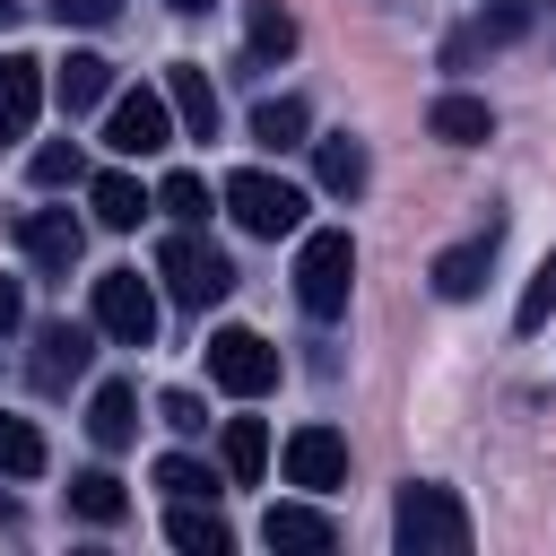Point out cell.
<instances>
[{
  "instance_id": "cell-12",
  "label": "cell",
  "mask_w": 556,
  "mask_h": 556,
  "mask_svg": "<svg viewBox=\"0 0 556 556\" xmlns=\"http://www.w3.org/2000/svg\"><path fill=\"white\" fill-rule=\"evenodd\" d=\"M87 356H96V321H43V330H35V382H43V391L78 382Z\"/></svg>"
},
{
  "instance_id": "cell-18",
  "label": "cell",
  "mask_w": 556,
  "mask_h": 556,
  "mask_svg": "<svg viewBox=\"0 0 556 556\" xmlns=\"http://www.w3.org/2000/svg\"><path fill=\"white\" fill-rule=\"evenodd\" d=\"M87 208H96V226L130 235V226H139V217H148L156 200H148V191H139V182H130V174L113 165V174H96V182H87Z\"/></svg>"
},
{
  "instance_id": "cell-28",
  "label": "cell",
  "mask_w": 556,
  "mask_h": 556,
  "mask_svg": "<svg viewBox=\"0 0 556 556\" xmlns=\"http://www.w3.org/2000/svg\"><path fill=\"white\" fill-rule=\"evenodd\" d=\"M156 486H165V495H174V504H200V495H208V486H217V478H208V469H200V460H182V452H165V460H156Z\"/></svg>"
},
{
  "instance_id": "cell-35",
  "label": "cell",
  "mask_w": 556,
  "mask_h": 556,
  "mask_svg": "<svg viewBox=\"0 0 556 556\" xmlns=\"http://www.w3.org/2000/svg\"><path fill=\"white\" fill-rule=\"evenodd\" d=\"M17 17H26V0H0V26H17Z\"/></svg>"
},
{
  "instance_id": "cell-34",
  "label": "cell",
  "mask_w": 556,
  "mask_h": 556,
  "mask_svg": "<svg viewBox=\"0 0 556 556\" xmlns=\"http://www.w3.org/2000/svg\"><path fill=\"white\" fill-rule=\"evenodd\" d=\"M9 521H17V495H9V486H0V530H9Z\"/></svg>"
},
{
  "instance_id": "cell-11",
  "label": "cell",
  "mask_w": 556,
  "mask_h": 556,
  "mask_svg": "<svg viewBox=\"0 0 556 556\" xmlns=\"http://www.w3.org/2000/svg\"><path fill=\"white\" fill-rule=\"evenodd\" d=\"M495 243H504V217H486L469 243H452V252H434V295H452V304H469L478 287H486V269H495Z\"/></svg>"
},
{
  "instance_id": "cell-23",
  "label": "cell",
  "mask_w": 556,
  "mask_h": 556,
  "mask_svg": "<svg viewBox=\"0 0 556 556\" xmlns=\"http://www.w3.org/2000/svg\"><path fill=\"white\" fill-rule=\"evenodd\" d=\"M217 452H226V478L252 486V478L269 469V426H261V417H226V443H217Z\"/></svg>"
},
{
  "instance_id": "cell-25",
  "label": "cell",
  "mask_w": 556,
  "mask_h": 556,
  "mask_svg": "<svg viewBox=\"0 0 556 556\" xmlns=\"http://www.w3.org/2000/svg\"><path fill=\"white\" fill-rule=\"evenodd\" d=\"M165 539H174L182 556H226V547H235V530H226L217 513H200V504H174V521H165Z\"/></svg>"
},
{
  "instance_id": "cell-5",
  "label": "cell",
  "mask_w": 556,
  "mask_h": 556,
  "mask_svg": "<svg viewBox=\"0 0 556 556\" xmlns=\"http://www.w3.org/2000/svg\"><path fill=\"white\" fill-rule=\"evenodd\" d=\"M87 321H96L104 339H122V348H148V339H156V287H148L139 269H104L96 295H87Z\"/></svg>"
},
{
  "instance_id": "cell-21",
  "label": "cell",
  "mask_w": 556,
  "mask_h": 556,
  "mask_svg": "<svg viewBox=\"0 0 556 556\" xmlns=\"http://www.w3.org/2000/svg\"><path fill=\"white\" fill-rule=\"evenodd\" d=\"M243 43H252V61H287L295 52V9L287 0H243Z\"/></svg>"
},
{
  "instance_id": "cell-27",
  "label": "cell",
  "mask_w": 556,
  "mask_h": 556,
  "mask_svg": "<svg viewBox=\"0 0 556 556\" xmlns=\"http://www.w3.org/2000/svg\"><path fill=\"white\" fill-rule=\"evenodd\" d=\"M156 208H165L174 226H200V217H208V182H200V174H165V182H156Z\"/></svg>"
},
{
  "instance_id": "cell-32",
  "label": "cell",
  "mask_w": 556,
  "mask_h": 556,
  "mask_svg": "<svg viewBox=\"0 0 556 556\" xmlns=\"http://www.w3.org/2000/svg\"><path fill=\"white\" fill-rule=\"evenodd\" d=\"M113 9H122V0H52L61 26H113Z\"/></svg>"
},
{
  "instance_id": "cell-24",
  "label": "cell",
  "mask_w": 556,
  "mask_h": 556,
  "mask_svg": "<svg viewBox=\"0 0 556 556\" xmlns=\"http://www.w3.org/2000/svg\"><path fill=\"white\" fill-rule=\"evenodd\" d=\"M70 513H78V521H122L130 495H122L113 469H78V478H70Z\"/></svg>"
},
{
  "instance_id": "cell-4",
  "label": "cell",
  "mask_w": 556,
  "mask_h": 556,
  "mask_svg": "<svg viewBox=\"0 0 556 556\" xmlns=\"http://www.w3.org/2000/svg\"><path fill=\"white\" fill-rule=\"evenodd\" d=\"M226 217L243 226V235H295L304 226V191L295 182H278V174H261V165H243V174H226Z\"/></svg>"
},
{
  "instance_id": "cell-9",
  "label": "cell",
  "mask_w": 556,
  "mask_h": 556,
  "mask_svg": "<svg viewBox=\"0 0 556 556\" xmlns=\"http://www.w3.org/2000/svg\"><path fill=\"white\" fill-rule=\"evenodd\" d=\"M17 252H26L35 269L70 278V269H78V252H87V226H78L70 208H26V217H17Z\"/></svg>"
},
{
  "instance_id": "cell-30",
  "label": "cell",
  "mask_w": 556,
  "mask_h": 556,
  "mask_svg": "<svg viewBox=\"0 0 556 556\" xmlns=\"http://www.w3.org/2000/svg\"><path fill=\"white\" fill-rule=\"evenodd\" d=\"M26 174L52 191V182H78V139H43L35 156H26Z\"/></svg>"
},
{
  "instance_id": "cell-29",
  "label": "cell",
  "mask_w": 556,
  "mask_h": 556,
  "mask_svg": "<svg viewBox=\"0 0 556 556\" xmlns=\"http://www.w3.org/2000/svg\"><path fill=\"white\" fill-rule=\"evenodd\" d=\"M547 313H556V252H547V261H539V278L521 287V304H513V330H539Z\"/></svg>"
},
{
  "instance_id": "cell-10",
  "label": "cell",
  "mask_w": 556,
  "mask_h": 556,
  "mask_svg": "<svg viewBox=\"0 0 556 556\" xmlns=\"http://www.w3.org/2000/svg\"><path fill=\"white\" fill-rule=\"evenodd\" d=\"M287 486H313V495L348 486V434L339 426H295L287 434Z\"/></svg>"
},
{
  "instance_id": "cell-17",
  "label": "cell",
  "mask_w": 556,
  "mask_h": 556,
  "mask_svg": "<svg viewBox=\"0 0 556 556\" xmlns=\"http://www.w3.org/2000/svg\"><path fill=\"white\" fill-rule=\"evenodd\" d=\"M313 174H321V191H330V200H356V191H365V174H374V156H365V139L330 130V139H313Z\"/></svg>"
},
{
  "instance_id": "cell-20",
  "label": "cell",
  "mask_w": 556,
  "mask_h": 556,
  "mask_svg": "<svg viewBox=\"0 0 556 556\" xmlns=\"http://www.w3.org/2000/svg\"><path fill=\"white\" fill-rule=\"evenodd\" d=\"M426 130H434L443 148H478V139L495 130V113H486V96H434V113H426Z\"/></svg>"
},
{
  "instance_id": "cell-15",
  "label": "cell",
  "mask_w": 556,
  "mask_h": 556,
  "mask_svg": "<svg viewBox=\"0 0 556 556\" xmlns=\"http://www.w3.org/2000/svg\"><path fill=\"white\" fill-rule=\"evenodd\" d=\"M261 539H269V547H295V556H321V547H339V521H330L321 504H269Z\"/></svg>"
},
{
  "instance_id": "cell-26",
  "label": "cell",
  "mask_w": 556,
  "mask_h": 556,
  "mask_svg": "<svg viewBox=\"0 0 556 556\" xmlns=\"http://www.w3.org/2000/svg\"><path fill=\"white\" fill-rule=\"evenodd\" d=\"M43 434L26 426V417H0V478H43Z\"/></svg>"
},
{
  "instance_id": "cell-6",
  "label": "cell",
  "mask_w": 556,
  "mask_h": 556,
  "mask_svg": "<svg viewBox=\"0 0 556 556\" xmlns=\"http://www.w3.org/2000/svg\"><path fill=\"white\" fill-rule=\"evenodd\" d=\"M208 382L235 391V400H261V391L278 382V348H269L261 330L226 321V330H208Z\"/></svg>"
},
{
  "instance_id": "cell-16",
  "label": "cell",
  "mask_w": 556,
  "mask_h": 556,
  "mask_svg": "<svg viewBox=\"0 0 556 556\" xmlns=\"http://www.w3.org/2000/svg\"><path fill=\"white\" fill-rule=\"evenodd\" d=\"M52 96H61V113H96V104L113 96V61H104V52H70V61H52Z\"/></svg>"
},
{
  "instance_id": "cell-3",
  "label": "cell",
  "mask_w": 556,
  "mask_h": 556,
  "mask_svg": "<svg viewBox=\"0 0 556 556\" xmlns=\"http://www.w3.org/2000/svg\"><path fill=\"white\" fill-rule=\"evenodd\" d=\"M348 287H356V243H348V226L304 235V252H295V304H304L313 321H330V313H348Z\"/></svg>"
},
{
  "instance_id": "cell-33",
  "label": "cell",
  "mask_w": 556,
  "mask_h": 556,
  "mask_svg": "<svg viewBox=\"0 0 556 556\" xmlns=\"http://www.w3.org/2000/svg\"><path fill=\"white\" fill-rule=\"evenodd\" d=\"M26 321V295H17V278H0V339Z\"/></svg>"
},
{
  "instance_id": "cell-14",
  "label": "cell",
  "mask_w": 556,
  "mask_h": 556,
  "mask_svg": "<svg viewBox=\"0 0 556 556\" xmlns=\"http://www.w3.org/2000/svg\"><path fill=\"white\" fill-rule=\"evenodd\" d=\"M165 104H174V122H182L191 139H217V87H208L200 61H174V70H165Z\"/></svg>"
},
{
  "instance_id": "cell-22",
  "label": "cell",
  "mask_w": 556,
  "mask_h": 556,
  "mask_svg": "<svg viewBox=\"0 0 556 556\" xmlns=\"http://www.w3.org/2000/svg\"><path fill=\"white\" fill-rule=\"evenodd\" d=\"M304 130H313L304 96H261V104H252V139H261V148H304Z\"/></svg>"
},
{
  "instance_id": "cell-31",
  "label": "cell",
  "mask_w": 556,
  "mask_h": 556,
  "mask_svg": "<svg viewBox=\"0 0 556 556\" xmlns=\"http://www.w3.org/2000/svg\"><path fill=\"white\" fill-rule=\"evenodd\" d=\"M156 417H165L174 434H200V426H208V408H200L191 391H165V400H156Z\"/></svg>"
},
{
  "instance_id": "cell-19",
  "label": "cell",
  "mask_w": 556,
  "mask_h": 556,
  "mask_svg": "<svg viewBox=\"0 0 556 556\" xmlns=\"http://www.w3.org/2000/svg\"><path fill=\"white\" fill-rule=\"evenodd\" d=\"M87 434H96L104 452H122V443L139 434V391H130V382H96V400H87Z\"/></svg>"
},
{
  "instance_id": "cell-1",
  "label": "cell",
  "mask_w": 556,
  "mask_h": 556,
  "mask_svg": "<svg viewBox=\"0 0 556 556\" xmlns=\"http://www.w3.org/2000/svg\"><path fill=\"white\" fill-rule=\"evenodd\" d=\"M391 547L400 556H460L469 547V504L452 486H400L391 504Z\"/></svg>"
},
{
  "instance_id": "cell-2",
  "label": "cell",
  "mask_w": 556,
  "mask_h": 556,
  "mask_svg": "<svg viewBox=\"0 0 556 556\" xmlns=\"http://www.w3.org/2000/svg\"><path fill=\"white\" fill-rule=\"evenodd\" d=\"M156 278H165V295L174 304H191V313H208V304H226V287H235V261L200 235V226H174L165 243H156Z\"/></svg>"
},
{
  "instance_id": "cell-13",
  "label": "cell",
  "mask_w": 556,
  "mask_h": 556,
  "mask_svg": "<svg viewBox=\"0 0 556 556\" xmlns=\"http://www.w3.org/2000/svg\"><path fill=\"white\" fill-rule=\"evenodd\" d=\"M43 113V61L35 52H9L0 61V139H26Z\"/></svg>"
},
{
  "instance_id": "cell-8",
  "label": "cell",
  "mask_w": 556,
  "mask_h": 556,
  "mask_svg": "<svg viewBox=\"0 0 556 556\" xmlns=\"http://www.w3.org/2000/svg\"><path fill=\"white\" fill-rule=\"evenodd\" d=\"M530 26H539V9H530V0H495V9H478V17L443 43V70H469L478 52H504V43H521Z\"/></svg>"
},
{
  "instance_id": "cell-7",
  "label": "cell",
  "mask_w": 556,
  "mask_h": 556,
  "mask_svg": "<svg viewBox=\"0 0 556 556\" xmlns=\"http://www.w3.org/2000/svg\"><path fill=\"white\" fill-rule=\"evenodd\" d=\"M104 148H113V156H156V148H174V104H165V87H130V96H113Z\"/></svg>"
},
{
  "instance_id": "cell-36",
  "label": "cell",
  "mask_w": 556,
  "mask_h": 556,
  "mask_svg": "<svg viewBox=\"0 0 556 556\" xmlns=\"http://www.w3.org/2000/svg\"><path fill=\"white\" fill-rule=\"evenodd\" d=\"M165 9H182V17H200V9H217V0H165Z\"/></svg>"
}]
</instances>
